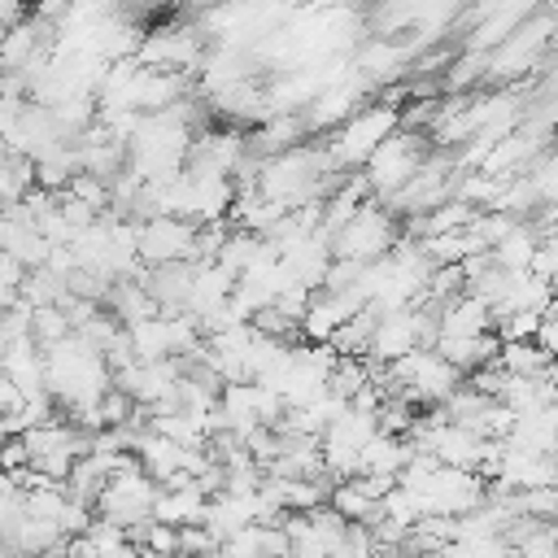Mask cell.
<instances>
[{
	"mask_svg": "<svg viewBox=\"0 0 558 558\" xmlns=\"http://www.w3.org/2000/svg\"><path fill=\"white\" fill-rule=\"evenodd\" d=\"M397 126H401V109L388 105V100H371V105H362L357 113H349V118L331 131L327 153H331V161H336L340 170H362V161H366Z\"/></svg>",
	"mask_w": 558,
	"mask_h": 558,
	"instance_id": "1",
	"label": "cell"
},
{
	"mask_svg": "<svg viewBox=\"0 0 558 558\" xmlns=\"http://www.w3.org/2000/svg\"><path fill=\"white\" fill-rule=\"evenodd\" d=\"M327 240H331V257L375 262V257H384V253L401 240V227H397V214H392L384 201L366 196V201L357 205V214H353L344 227H336Z\"/></svg>",
	"mask_w": 558,
	"mask_h": 558,
	"instance_id": "2",
	"label": "cell"
},
{
	"mask_svg": "<svg viewBox=\"0 0 558 558\" xmlns=\"http://www.w3.org/2000/svg\"><path fill=\"white\" fill-rule=\"evenodd\" d=\"M157 488H161V484H157V480L135 462V453H131L122 466L109 471V480H105L100 497L92 501V510L126 532V527L153 519V497H157Z\"/></svg>",
	"mask_w": 558,
	"mask_h": 558,
	"instance_id": "3",
	"label": "cell"
},
{
	"mask_svg": "<svg viewBox=\"0 0 558 558\" xmlns=\"http://www.w3.org/2000/svg\"><path fill=\"white\" fill-rule=\"evenodd\" d=\"M427 153H432L427 135H414L410 126H397V131L362 161V179H366L371 196H375V201H388L401 183H410V179L418 174V166H423Z\"/></svg>",
	"mask_w": 558,
	"mask_h": 558,
	"instance_id": "4",
	"label": "cell"
},
{
	"mask_svg": "<svg viewBox=\"0 0 558 558\" xmlns=\"http://www.w3.org/2000/svg\"><path fill=\"white\" fill-rule=\"evenodd\" d=\"M196 231L201 222L179 218V214H153L135 222V253L144 266H166V262H196Z\"/></svg>",
	"mask_w": 558,
	"mask_h": 558,
	"instance_id": "5",
	"label": "cell"
},
{
	"mask_svg": "<svg viewBox=\"0 0 558 558\" xmlns=\"http://www.w3.org/2000/svg\"><path fill=\"white\" fill-rule=\"evenodd\" d=\"M493 362H497L506 375H541V371L549 366V353H545L536 340H501Z\"/></svg>",
	"mask_w": 558,
	"mask_h": 558,
	"instance_id": "6",
	"label": "cell"
},
{
	"mask_svg": "<svg viewBox=\"0 0 558 558\" xmlns=\"http://www.w3.org/2000/svg\"><path fill=\"white\" fill-rule=\"evenodd\" d=\"M536 344H541L549 357H558V296H554V305L541 314V327H536Z\"/></svg>",
	"mask_w": 558,
	"mask_h": 558,
	"instance_id": "7",
	"label": "cell"
},
{
	"mask_svg": "<svg viewBox=\"0 0 558 558\" xmlns=\"http://www.w3.org/2000/svg\"><path fill=\"white\" fill-rule=\"evenodd\" d=\"M17 405H22V392H17V384L0 371V418H4V414H13Z\"/></svg>",
	"mask_w": 558,
	"mask_h": 558,
	"instance_id": "8",
	"label": "cell"
},
{
	"mask_svg": "<svg viewBox=\"0 0 558 558\" xmlns=\"http://www.w3.org/2000/svg\"><path fill=\"white\" fill-rule=\"evenodd\" d=\"M4 353H9V336L0 331V362H4Z\"/></svg>",
	"mask_w": 558,
	"mask_h": 558,
	"instance_id": "9",
	"label": "cell"
},
{
	"mask_svg": "<svg viewBox=\"0 0 558 558\" xmlns=\"http://www.w3.org/2000/svg\"><path fill=\"white\" fill-rule=\"evenodd\" d=\"M166 558H187V554H183V549H174V554H166Z\"/></svg>",
	"mask_w": 558,
	"mask_h": 558,
	"instance_id": "10",
	"label": "cell"
},
{
	"mask_svg": "<svg viewBox=\"0 0 558 558\" xmlns=\"http://www.w3.org/2000/svg\"><path fill=\"white\" fill-rule=\"evenodd\" d=\"M205 558H222V554H218V549H214V554H205Z\"/></svg>",
	"mask_w": 558,
	"mask_h": 558,
	"instance_id": "11",
	"label": "cell"
}]
</instances>
